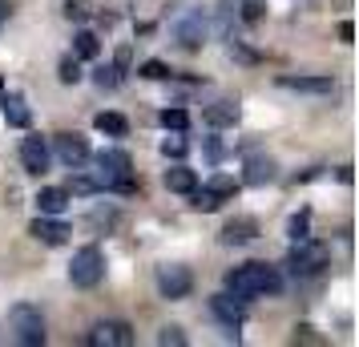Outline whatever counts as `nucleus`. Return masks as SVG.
Wrapping results in <instances>:
<instances>
[{
    "label": "nucleus",
    "instance_id": "obj_19",
    "mask_svg": "<svg viewBox=\"0 0 359 347\" xmlns=\"http://www.w3.org/2000/svg\"><path fill=\"white\" fill-rule=\"evenodd\" d=\"M0 105H4L8 125H17V130H25V125H29V105H25V97H4V93H0Z\"/></svg>",
    "mask_w": 359,
    "mask_h": 347
},
{
    "label": "nucleus",
    "instance_id": "obj_1",
    "mask_svg": "<svg viewBox=\"0 0 359 347\" xmlns=\"http://www.w3.org/2000/svg\"><path fill=\"white\" fill-rule=\"evenodd\" d=\"M226 291L234 299H259V295H283V275L266 263H246L226 271Z\"/></svg>",
    "mask_w": 359,
    "mask_h": 347
},
{
    "label": "nucleus",
    "instance_id": "obj_10",
    "mask_svg": "<svg viewBox=\"0 0 359 347\" xmlns=\"http://www.w3.org/2000/svg\"><path fill=\"white\" fill-rule=\"evenodd\" d=\"M20 162H25L29 174H45L49 162H53L49 142H45V137H25V142H20Z\"/></svg>",
    "mask_w": 359,
    "mask_h": 347
},
{
    "label": "nucleus",
    "instance_id": "obj_5",
    "mask_svg": "<svg viewBox=\"0 0 359 347\" xmlns=\"http://www.w3.org/2000/svg\"><path fill=\"white\" fill-rule=\"evenodd\" d=\"M69 279H73V287H97L101 279H105V254H101V247H81L77 254H73V263H69Z\"/></svg>",
    "mask_w": 359,
    "mask_h": 347
},
{
    "label": "nucleus",
    "instance_id": "obj_12",
    "mask_svg": "<svg viewBox=\"0 0 359 347\" xmlns=\"http://www.w3.org/2000/svg\"><path fill=\"white\" fill-rule=\"evenodd\" d=\"M210 311L218 315V319H222V323H226L230 331H238L246 323V307H243V299H234L226 291V295H214L210 299Z\"/></svg>",
    "mask_w": 359,
    "mask_h": 347
},
{
    "label": "nucleus",
    "instance_id": "obj_30",
    "mask_svg": "<svg viewBox=\"0 0 359 347\" xmlns=\"http://www.w3.org/2000/svg\"><path fill=\"white\" fill-rule=\"evenodd\" d=\"M158 343H162V347H170V343L182 347V343H186V335H182V327H165L162 335H158Z\"/></svg>",
    "mask_w": 359,
    "mask_h": 347
},
{
    "label": "nucleus",
    "instance_id": "obj_17",
    "mask_svg": "<svg viewBox=\"0 0 359 347\" xmlns=\"http://www.w3.org/2000/svg\"><path fill=\"white\" fill-rule=\"evenodd\" d=\"M165 186H170L174 194H190V190L198 186V174L186 170V165H170V170H165Z\"/></svg>",
    "mask_w": 359,
    "mask_h": 347
},
{
    "label": "nucleus",
    "instance_id": "obj_26",
    "mask_svg": "<svg viewBox=\"0 0 359 347\" xmlns=\"http://www.w3.org/2000/svg\"><path fill=\"white\" fill-rule=\"evenodd\" d=\"M61 81H65V85L81 81V65H77V57H65V61H61Z\"/></svg>",
    "mask_w": 359,
    "mask_h": 347
},
{
    "label": "nucleus",
    "instance_id": "obj_33",
    "mask_svg": "<svg viewBox=\"0 0 359 347\" xmlns=\"http://www.w3.org/2000/svg\"><path fill=\"white\" fill-rule=\"evenodd\" d=\"M0 93H4V81H0Z\"/></svg>",
    "mask_w": 359,
    "mask_h": 347
},
{
    "label": "nucleus",
    "instance_id": "obj_18",
    "mask_svg": "<svg viewBox=\"0 0 359 347\" xmlns=\"http://www.w3.org/2000/svg\"><path fill=\"white\" fill-rule=\"evenodd\" d=\"M275 178V162L271 158H250L246 162V186H266Z\"/></svg>",
    "mask_w": 359,
    "mask_h": 347
},
{
    "label": "nucleus",
    "instance_id": "obj_23",
    "mask_svg": "<svg viewBox=\"0 0 359 347\" xmlns=\"http://www.w3.org/2000/svg\"><path fill=\"white\" fill-rule=\"evenodd\" d=\"M158 121H162L165 130L182 133L186 125H190V114H186V109H162V117H158Z\"/></svg>",
    "mask_w": 359,
    "mask_h": 347
},
{
    "label": "nucleus",
    "instance_id": "obj_27",
    "mask_svg": "<svg viewBox=\"0 0 359 347\" xmlns=\"http://www.w3.org/2000/svg\"><path fill=\"white\" fill-rule=\"evenodd\" d=\"M186 149H190V146H186V137H165V142H162V154H165V158H174V162L186 158Z\"/></svg>",
    "mask_w": 359,
    "mask_h": 347
},
{
    "label": "nucleus",
    "instance_id": "obj_11",
    "mask_svg": "<svg viewBox=\"0 0 359 347\" xmlns=\"http://www.w3.org/2000/svg\"><path fill=\"white\" fill-rule=\"evenodd\" d=\"M57 158L69 165V170H81L89 162V142H85L81 133H61L57 137Z\"/></svg>",
    "mask_w": 359,
    "mask_h": 347
},
{
    "label": "nucleus",
    "instance_id": "obj_29",
    "mask_svg": "<svg viewBox=\"0 0 359 347\" xmlns=\"http://www.w3.org/2000/svg\"><path fill=\"white\" fill-rule=\"evenodd\" d=\"M243 20L246 25H259L262 20V0H243Z\"/></svg>",
    "mask_w": 359,
    "mask_h": 347
},
{
    "label": "nucleus",
    "instance_id": "obj_21",
    "mask_svg": "<svg viewBox=\"0 0 359 347\" xmlns=\"http://www.w3.org/2000/svg\"><path fill=\"white\" fill-rule=\"evenodd\" d=\"M93 125H97L101 133H109V137H126V133H130V121H126L121 114H97Z\"/></svg>",
    "mask_w": 359,
    "mask_h": 347
},
{
    "label": "nucleus",
    "instance_id": "obj_32",
    "mask_svg": "<svg viewBox=\"0 0 359 347\" xmlns=\"http://www.w3.org/2000/svg\"><path fill=\"white\" fill-rule=\"evenodd\" d=\"M8 8H13V4H8V0H0V25L8 20Z\"/></svg>",
    "mask_w": 359,
    "mask_h": 347
},
{
    "label": "nucleus",
    "instance_id": "obj_25",
    "mask_svg": "<svg viewBox=\"0 0 359 347\" xmlns=\"http://www.w3.org/2000/svg\"><path fill=\"white\" fill-rule=\"evenodd\" d=\"M287 231H291V238H294V243H299V238H311V234H307V231H311V210H303V215H294Z\"/></svg>",
    "mask_w": 359,
    "mask_h": 347
},
{
    "label": "nucleus",
    "instance_id": "obj_3",
    "mask_svg": "<svg viewBox=\"0 0 359 347\" xmlns=\"http://www.w3.org/2000/svg\"><path fill=\"white\" fill-rule=\"evenodd\" d=\"M8 327L17 335V343H25V347L45 343V315H41V307H33V303H17V307L8 311Z\"/></svg>",
    "mask_w": 359,
    "mask_h": 347
},
{
    "label": "nucleus",
    "instance_id": "obj_13",
    "mask_svg": "<svg viewBox=\"0 0 359 347\" xmlns=\"http://www.w3.org/2000/svg\"><path fill=\"white\" fill-rule=\"evenodd\" d=\"M29 234H33V238H41V243H49V247H61V243H65L73 231H69V226H65L57 215H41L33 226H29Z\"/></svg>",
    "mask_w": 359,
    "mask_h": 347
},
{
    "label": "nucleus",
    "instance_id": "obj_7",
    "mask_svg": "<svg viewBox=\"0 0 359 347\" xmlns=\"http://www.w3.org/2000/svg\"><path fill=\"white\" fill-rule=\"evenodd\" d=\"M287 263H291L294 275H319V271L327 266V250L319 247V243H311V238H299Z\"/></svg>",
    "mask_w": 359,
    "mask_h": 347
},
{
    "label": "nucleus",
    "instance_id": "obj_22",
    "mask_svg": "<svg viewBox=\"0 0 359 347\" xmlns=\"http://www.w3.org/2000/svg\"><path fill=\"white\" fill-rule=\"evenodd\" d=\"M121 73H126V69L114 61V65H101L97 73H93V81H97L101 89H117V85H121Z\"/></svg>",
    "mask_w": 359,
    "mask_h": 347
},
{
    "label": "nucleus",
    "instance_id": "obj_24",
    "mask_svg": "<svg viewBox=\"0 0 359 347\" xmlns=\"http://www.w3.org/2000/svg\"><path fill=\"white\" fill-rule=\"evenodd\" d=\"M137 73H142V77H149V81H170V77H174V69L165 65V61H146Z\"/></svg>",
    "mask_w": 359,
    "mask_h": 347
},
{
    "label": "nucleus",
    "instance_id": "obj_14",
    "mask_svg": "<svg viewBox=\"0 0 359 347\" xmlns=\"http://www.w3.org/2000/svg\"><path fill=\"white\" fill-rule=\"evenodd\" d=\"M259 238V222L255 218H230L226 226H222V247H246V243H255Z\"/></svg>",
    "mask_w": 359,
    "mask_h": 347
},
{
    "label": "nucleus",
    "instance_id": "obj_15",
    "mask_svg": "<svg viewBox=\"0 0 359 347\" xmlns=\"http://www.w3.org/2000/svg\"><path fill=\"white\" fill-rule=\"evenodd\" d=\"M238 117H243L238 101H214L210 109L202 114V121H206V125H214V130H230V125H238Z\"/></svg>",
    "mask_w": 359,
    "mask_h": 347
},
{
    "label": "nucleus",
    "instance_id": "obj_9",
    "mask_svg": "<svg viewBox=\"0 0 359 347\" xmlns=\"http://www.w3.org/2000/svg\"><path fill=\"white\" fill-rule=\"evenodd\" d=\"M158 291L165 299H186L194 291V275L178 263H165V266H158Z\"/></svg>",
    "mask_w": 359,
    "mask_h": 347
},
{
    "label": "nucleus",
    "instance_id": "obj_31",
    "mask_svg": "<svg viewBox=\"0 0 359 347\" xmlns=\"http://www.w3.org/2000/svg\"><path fill=\"white\" fill-rule=\"evenodd\" d=\"M339 36H343V41H351V36H355V25H351V20H343V25H339Z\"/></svg>",
    "mask_w": 359,
    "mask_h": 347
},
{
    "label": "nucleus",
    "instance_id": "obj_2",
    "mask_svg": "<svg viewBox=\"0 0 359 347\" xmlns=\"http://www.w3.org/2000/svg\"><path fill=\"white\" fill-rule=\"evenodd\" d=\"M206 36H210V13L194 4V8H186L178 20H174V41H178L186 53H198L206 45Z\"/></svg>",
    "mask_w": 359,
    "mask_h": 347
},
{
    "label": "nucleus",
    "instance_id": "obj_28",
    "mask_svg": "<svg viewBox=\"0 0 359 347\" xmlns=\"http://www.w3.org/2000/svg\"><path fill=\"white\" fill-rule=\"evenodd\" d=\"M65 17L81 25V20L89 17V0H65Z\"/></svg>",
    "mask_w": 359,
    "mask_h": 347
},
{
    "label": "nucleus",
    "instance_id": "obj_4",
    "mask_svg": "<svg viewBox=\"0 0 359 347\" xmlns=\"http://www.w3.org/2000/svg\"><path fill=\"white\" fill-rule=\"evenodd\" d=\"M234 194H238V182H234L230 174H214L206 186H194V190H190V198H194V206L202 210V215L222 210L226 202H234Z\"/></svg>",
    "mask_w": 359,
    "mask_h": 347
},
{
    "label": "nucleus",
    "instance_id": "obj_16",
    "mask_svg": "<svg viewBox=\"0 0 359 347\" xmlns=\"http://www.w3.org/2000/svg\"><path fill=\"white\" fill-rule=\"evenodd\" d=\"M65 206H69V190H61V186H45L36 194V210L41 215H65Z\"/></svg>",
    "mask_w": 359,
    "mask_h": 347
},
{
    "label": "nucleus",
    "instance_id": "obj_6",
    "mask_svg": "<svg viewBox=\"0 0 359 347\" xmlns=\"http://www.w3.org/2000/svg\"><path fill=\"white\" fill-rule=\"evenodd\" d=\"M278 89L327 97V93H335V77H327V73H283V77H278Z\"/></svg>",
    "mask_w": 359,
    "mask_h": 347
},
{
    "label": "nucleus",
    "instance_id": "obj_8",
    "mask_svg": "<svg viewBox=\"0 0 359 347\" xmlns=\"http://www.w3.org/2000/svg\"><path fill=\"white\" fill-rule=\"evenodd\" d=\"M85 343L89 347H130L133 343V327L121 323V319H105V323H97V327L85 335Z\"/></svg>",
    "mask_w": 359,
    "mask_h": 347
},
{
    "label": "nucleus",
    "instance_id": "obj_20",
    "mask_svg": "<svg viewBox=\"0 0 359 347\" xmlns=\"http://www.w3.org/2000/svg\"><path fill=\"white\" fill-rule=\"evenodd\" d=\"M73 53L81 57V61H93L101 53V41H97V33H89V29H81V33L73 36Z\"/></svg>",
    "mask_w": 359,
    "mask_h": 347
}]
</instances>
